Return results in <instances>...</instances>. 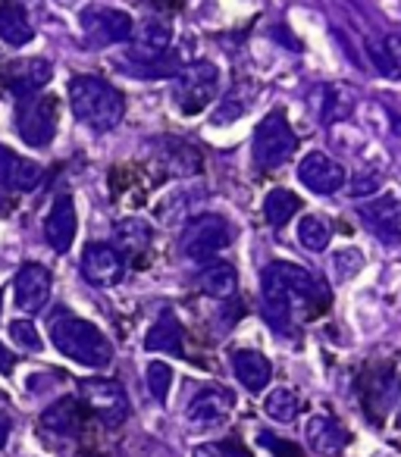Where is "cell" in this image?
Masks as SVG:
<instances>
[{"label":"cell","mask_w":401,"mask_h":457,"mask_svg":"<svg viewBox=\"0 0 401 457\" xmlns=\"http://www.w3.org/2000/svg\"><path fill=\"white\" fill-rule=\"evenodd\" d=\"M298 210H301V197L292 195L288 188H273L263 197V216H267V222L276 228H282L288 220H295Z\"/></svg>","instance_id":"cell-27"},{"label":"cell","mask_w":401,"mask_h":457,"mask_svg":"<svg viewBox=\"0 0 401 457\" xmlns=\"http://www.w3.org/2000/svg\"><path fill=\"white\" fill-rule=\"evenodd\" d=\"M0 313H4V295H0Z\"/></svg>","instance_id":"cell-40"},{"label":"cell","mask_w":401,"mask_h":457,"mask_svg":"<svg viewBox=\"0 0 401 457\" xmlns=\"http://www.w3.org/2000/svg\"><path fill=\"white\" fill-rule=\"evenodd\" d=\"M357 216L386 245H401V201L392 195H373L357 207Z\"/></svg>","instance_id":"cell-9"},{"label":"cell","mask_w":401,"mask_h":457,"mask_svg":"<svg viewBox=\"0 0 401 457\" xmlns=\"http://www.w3.org/2000/svg\"><path fill=\"white\" fill-rule=\"evenodd\" d=\"M251 107V91L248 85H236V88L226 95V101L217 107V113L211 116L213 126H230V122H236L238 116H245V110Z\"/></svg>","instance_id":"cell-28"},{"label":"cell","mask_w":401,"mask_h":457,"mask_svg":"<svg viewBox=\"0 0 401 457\" xmlns=\"http://www.w3.org/2000/svg\"><path fill=\"white\" fill-rule=\"evenodd\" d=\"M382 51L388 54V60H392V66L401 72V35H386V41H382Z\"/></svg>","instance_id":"cell-37"},{"label":"cell","mask_w":401,"mask_h":457,"mask_svg":"<svg viewBox=\"0 0 401 457\" xmlns=\"http://www.w3.org/2000/svg\"><path fill=\"white\" fill-rule=\"evenodd\" d=\"M232 242V226L223 220V216H213V213H205V216H195V220L185 226L182 232V254L188 261H197V263H207Z\"/></svg>","instance_id":"cell-6"},{"label":"cell","mask_w":401,"mask_h":457,"mask_svg":"<svg viewBox=\"0 0 401 457\" xmlns=\"http://www.w3.org/2000/svg\"><path fill=\"white\" fill-rule=\"evenodd\" d=\"M363 270V254L357 248H338L332 254V273H336V282H348L355 279Z\"/></svg>","instance_id":"cell-30"},{"label":"cell","mask_w":401,"mask_h":457,"mask_svg":"<svg viewBox=\"0 0 401 457\" xmlns=\"http://www.w3.org/2000/svg\"><path fill=\"white\" fill-rule=\"evenodd\" d=\"M367 54H370V60H373L376 66H380V72L386 79H398V70H395L392 66V60H388V54L382 51V45H373V41H370L367 45Z\"/></svg>","instance_id":"cell-35"},{"label":"cell","mask_w":401,"mask_h":457,"mask_svg":"<svg viewBox=\"0 0 401 457\" xmlns=\"http://www.w3.org/2000/svg\"><path fill=\"white\" fill-rule=\"evenodd\" d=\"M298 179L305 188H311L313 195H336L345 185V170L338 160H332L323 151H311L298 166Z\"/></svg>","instance_id":"cell-11"},{"label":"cell","mask_w":401,"mask_h":457,"mask_svg":"<svg viewBox=\"0 0 401 457\" xmlns=\"http://www.w3.org/2000/svg\"><path fill=\"white\" fill-rule=\"evenodd\" d=\"M57 122H60V101L47 91L20 101L16 110V132L26 141L29 147H47L57 135Z\"/></svg>","instance_id":"cell-5"},{"label":"cell","mask_w":401,"mask_h":457,"mask_svg":"<svg viewBox=\"0 0 401 457\" xmlns=\"http://www.w3.org/2000/svg\"><path fill=\"white\" fill-rule=\"evenodd\" d=\"M217 91H220V70L213 63H207V60H201V63H191L176 72L172 101H176V107L185 116H195L205 107H211Z\"/></svg>","instance_id":"cell-4"},{"label":"cell","mask_w":401,"mask_h":457,"mask_svg":"<svg viewBox=\"0 0 401 457\" xmlns=\"http://www.w3.org/2000/svg\"><path fill=\"white\" fill-rule=\"evenodd\" d=\"M305 438H307V445L317 451V454L332 457V454H338L345 445H348L351 436H348V429H345V426L338 423L336 417H330V413H317V417L307 420Z\"/></svg>","instance_id":"cell-17"},{"label":"cell","mask_w":401,"mask_h":457,"mask_svg":"<svg viewBox=\"0 0 401 457\" xmlns=\"http://www.w3.org/2000/svg\"><path fill=\"white\" fill-rule=\"evenodd\" d=\"M132 57L141 60V63H151V60H160L172 45V29L170 22L163 20H145L132 29Z\"/></svg>","instance_id":"cell-16"},{"label":"cell","mask_w":401,"mask_h":457,"mask_svg":"<svg viewBox=\"0 0 401 457\" xmlns=\"http://www.w3.org/2000/svg\"><path fill=\"white\" fill-rule=\"evenodd\" d=\"M79 395L82 404L101 420L104 426H120L129 417V398L122 392V386L116 379H85L79 382Z\"/></svg>","instance_id":"cell-7"},{"label":"cell","mask_w":401,"mask_h":457,"mask_svg":"<svg viewBox=\"0 0 401 457\" xmlns=\"http://www.w3.org/2000/svg\"><path fill=\"white\" fill-rule=\"evenodd\" d=\"M13 367H16V354L7 348V345H0V373L10 376L13 373Z\"/></svg>","instance_id":"cell-38"},{"label":"cell","mask_w":401,"mask_h":457,"mask_svg":"<svg viewBox=\"0 0 401 457\" xmlns=\"http://www.w3.org/2000/svg\"><path fill=\"white\" fill-rule=\"evenodd\" d=\"M232 404H236V398H232L230 388L205 386L201 392L191 395L188 407H185V417L195 426H217L232 413Z\"/></svg>","instance_id":"cell-13"},{"label":"cell","mask_w":401,"mask_h":457,"mask_svg":"<svg viewBox=\"0 0 401 457\" xmlns=\"http://www.w3.org/2000/svg\"><path fill=\"white\" fill-rule=\"evenodd\" d=\"M82 35L91 47H107V45H122L132 38L135 20L122 10L113 7H88L82 10Z\"/></svg>","instance_id":"cell-8"},{"label":"cell","mask_w":401,"mask_h":457,"mask_svg":"<svg viewBox=\"0 0 401 457\" xmlns=\"http://www.w3.org/2000/svg\"><path fill=\"white\" fill-rule=\"evenodd\" d=\"M232 370H236L238 382H242L248 392H263L273 379V367L270 361L255 348H238L232 351Z\"/></svg>","instance_id":"cell-19"},{"label":"cell","mask_w":401,"mask_h":457,"mask_svg":"<svg viewBox=\"0 0 401 457\" xmlns=\"http://www.w3.org/2000/svg\"><path fill=\"white\" fill-rule=\"evenodd\" d=\"M10 336L26 351H41V336H38V329H35V323H29V320H13V323H10Z\"/></svg>","instance_id":"cell-32"},{"label":"cell","mask_w":401,"mask_h":457,"mask_svg":"<svg viewBox=\"0 0 401 457\" xmlns=\"http://www.w3.org/2000/svg\"><path fill=\"white\" fill-rule=\"evenodd\" d=\"M355 104H357V88H351V85H345V82L326 85L323 122H326V126H332V122L348 120L351 110H355Z\"/></svg>","instance_id":"cell-25"},{"label":"cell","mask_w":401,"mask_h":457,"mask_svg":"<svg viewBox=\"0 0 401 457\" xmlns=\"http://www.w3.org/2000/svg\"><path fill=\"white\" fill-rule=\"evenodd\" d=\"M263 411H267L270 420L276 423H292L298 417V395L292 388H273L263 401Z\"/></svg>","instance_id":"cell-29"},{"label":"cell","mask_w":401,"mask_h":457,"mask_svg":"<svg viewBox=\"0 0 401 457\" xmlns=\"http://www.w3.org/2000/svg\"><path fill=\"white\" fill-rule=\"evenodd\" d=\"M147 351H166V354H182V326L172 313H163L157 323L151 326L145 338Z\"/></svg>","instance_id":"cell-23"},{"label":"cell","mask_w":401,"mask_h":457,"mask_svg":"<svg viewBox=\"0 0 401 457\" xmlns=\"http://www.w3.org/2000/svg\"><path fill=\"white\" fill-rule=\"evenodd\" d=\"M79 404L76 398H60L41 413V426L54 436H76L79 429Z\"/></svg>","instance_id":"cell-24"},{"label":"cell","mask_w":401,"mask_h":457,"mask_svg":"<svg viewBox=\"0 0 401 457\" xmlns=\"http://www.w3.org/2000/svg\"><path fill=\"white\" fill-rule=\"evenodd\" d=\"M261 445H267V448L273 451L276 457H298L301 454V451L295 448V445L282 442V438H273L270 432H261Z\"/></svg>","instance_id":"cell-36"},{"label":"cell","mask_w":401,"mask_h":457,"mask_svg":"<svg viewBox=\"0 0 401 457\" xmlns=\"http://www.w3.org/2000/svg\"><path fill=\"white\" fill-rule=\"evenodd\" d=\"M170 386H172L170 363H163V361L147 363V388H151V395L160 401V404H166V398H170Z\"/></svg>","instance_id":"cell-31"},{"label":"cell","mask_w":401,"mask_h":457,"mask_svg":"<svg viewBox=\"0 0 401 457\" xmlns=\"http://www.w3.org/2000/svg\"><path fill=\"white\" fill-rule=\"evenodd\" d=\"M195 286L201 288V295H207V298L230 301L238 288V276L230 263H207V267H201V273H197Z\"/></svg>","instance_id":"cell-21"},{"label":"cell","mask_w":401,"mask_h":457,"mask_svg":"<svg viewBox=\"0 0 401 457\" xmlns=\"http://www.w3.org/2000/svg\"><path fill=\"white\" fill-rule=\"evenodd\" d=\"M79 232V213H76V201L70 195L54 197L51 210L45 216V238L57 254H66L76 242Z\"/></svg>","instance_id":"cell-12"},{"label":"cell","mask_w":401,"mask_h":457,"mask_svg":"<svg viewBox=\"0 0 401 457\" xmlns=\"http://www.w3.org/2000/svg\"><path fill=\"white\" fill-rule=\"evenodd\" d=\"M47 329H51L54 348L63 357H70V361L82 363V367L104 370L113 361V345H110V338L104 336L95 323L76 317V313L57 311L51 317V323H47Z\"/></svg>","instance_id":"cell-1"},{"label":"cell","mask_w":401,"mask_h":457,"mask_svg":"<svg viewBox=\"0 0 401 457\" xmlns=\"http://www.w3.org/2000/svg\"><path fill=\"white\" fill-rule=\"evenodd\" d=\"M295 147H298V138H295L286 113H282V110H270V113L257 122L255 141H251L255 166L261 172L280 170V166H286L288 160L295 157Z\"/></svg>","instance_id":"cell-3"},{"label":"cell","mask_w":401,"mask_h":457,"mask_svg":"<svg viewBox=\"0 0 401 457\" xmlns=\"http://www.w3.org/2000/svg\"><path fill=\"white\" fill-rule=\"evenodd\" d=\"M0 38L7 45H29L35 38V29L29 22V13L20 7V4H4L0 7Z\"/></svg>","instance_id":"cell-22"},{"label":"cell","mask_w":401,"mask_h":457,"mask_svg":"<svg viewBox=\"0 0 401 457\" xmlns=\"http://www.w3.org/2000/svg\"><path fill=\"white\" fill-rule=\"evenodd\" d=\"M41 179H45L41 163L22 157V154H16L13 147L0 145V185H4V188L32 191V188H38V185H41Z\"/></svg>","instance_id":"cell-15"},{"label":"cell","mask_w":401,"mask_h":457,"mask_svg":"<svg viewBox=\"0 0 401 457\" xmlns=\"http://www.w3.org/2000/svg\"><path fill=\"white\" fill-rule=\"evenodd\" d=\"M380 185H382L380 172H357V176L351 179V195L355 197H373L376 191H380Z\"/></svg>","instance_id":"cell-34"},{"label":"cell","mask_w":401,"mask_h":457,"mask_svg":"<svg viewBox=\"0 0 401 457\" xmlns=\"http://www.w3.org/2000/svg\"><path fill=\"white\" fill-rule=\"evenodd\" d=\"M191 457H248V451L236 442H207V445H197Z\"/></svg>","instance_id":"cell-33"},{"label":"cell","mask_w":401,"mask_h":457,"mask_svg":"<svg viewBox=\"0 0 401 457\" xmlns=\"http://www.w3.org/2000/svg\"><path fill=\"white\" fill-rule=\"evenodd\" d=\"M113 248L122 261L141 263V257L151 251V228L141 220H120L113 228Z\"/></svg>","instance_id":"cell-20"},{"label":"cell","mask_w":401,"mask_h":457,"mask_svg":"<svg viewBox=\"0 0 401 457\" xmlns=\"http://www.w3.org/2000/svg\"><path fill=\"white\" fill-rule=\"evenodd\" d=\"M82 276L97 288L116 286L126 276V261L116 254L113 245H88L82 254Z\"/></svg>","instance_id":"cell-14"},{"label":"cell","mask_w":401,"mask_h":457,"mask_svg":"<svg viewBox=\"0 0 401 457\" xmlns=\"http://www.w3.org/2000/svg\"><path fill=\"white\" fill-rule=\"evenodd\" d=\"M298 242H301V248L313 251V254H323V251L330 248V242H332L330 220H326V216H320V213L301 216V222H298Z\"/></svg>","instance_id":"cell-26"},{"label":"cell","mask_w":401,"mask_h":457,"mask_svg":"<svg viewBox=\"0 0 401 457\" xmlns=\"http://www.w3.org/2000/svg\"><path fill=\"white\" fill-rule=\"evenodd\" d=\"M54 70L47 60L41 57H32V60H22V63H13L7 72V85L10 91H13L20 101H26V97L38 95V91H45V85L51 82Z\"/></svg>","instance_id":"cell-18"},{"label":"cell","mask_w":401,"mask_h":457,"mask_svg":"<svg viewBox=\"0 0 401 457\" xmlns=\"http://www.w3.org/2000/svg\"><path fill=\"white\" fill-rule=\"evenodd\" d=\"M70 107L82 126L91 132H110L126 116V97L120 88L101 76H76L70 79Z\"/></svg>","instance_id":"cell-2"},{"label":"cell","mask_w":401,"mask_h":457,"mask_svg":"<svg viewBox=\"0 0 401 457\" xmlns=\"http://www.w3.org/2000/svg\"><path fill=\"white\" fill-rule=\"evenodd\" d=\"M13 292H16V307H20V311L38 313L41 307L51 301L54 276L47 273L41 263H22V267L16 270Z\"/></svg>","instance_id":"cell-10"},{"label":"cell","mask_w":401,"mask_h":457,"mask_svg":"<svg viewBox=\"0 0 401 457\" xmlns=\"http://www.w3.org/2000/svg\"><path fill=\"white\" fill-rule=\"evenodd\" d=\"M7 436H10V417H4V413H0V448L7 445Z\"/></svg>","instance_id":"cell-39"}]
</instances>
